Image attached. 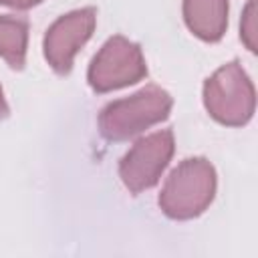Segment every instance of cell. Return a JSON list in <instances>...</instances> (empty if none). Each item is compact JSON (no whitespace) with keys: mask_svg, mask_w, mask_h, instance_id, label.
Returning <instances> with one entry per match:
<instances>
[{"mask_svg":"<svg viewBox=\"0 0 258 258\" xmlns=\"http://www.w3.org/2000/svg\"><path fill=\"white\" fill-rule=\"evenodd\" d=\"M183 20L198 38L216 42L228 26V0H183Z\"/></svg>","mask_w":258,"mask_h":258,"instance_id":"obj_7","label":"cell"},{"mask_svg":"<svg viewBox=\"0 0 258 258\" xmlns=\"http://www.w3.org/2000/svg\"><path fill=\"white\" fill-rule=\"evenodd\" d=\"M97 22V10L93 6L79 8L56 18L44 34V58L58 75H69L73 58L79 48L91 38Z\"/></svg>","mask_w":258,"mask_h":258,"instance_id":"obj_6","label":"cell"},{"mask_svg":"<svg viewBox=\"0 0 258 258\" xmlns=\"http://www.w3.org/2000/svg\"><path fill=\"white\" fill-rule=\"evenodd\" d=\"M28 22L20 16H0V56L16 71L24 69Z\"/></svg>","mask_w":258,"mask_h":258,"instance_id":"obj_8","label":"cell"},{"mask_svg":"<svg viewBox=\"0 0 258 258\" xmlns=\"http://www.w3.org/2000/svg\"><path fill=\"white\" fill-rule=\"evenodd\" d=\"M42 0H0V4L12 6V8H30V6H36Z\"/></svg>","mask_w":258,"mask_h":258,"instance_id":"obj_10","label":"cell"},{"mask_svg":"<svg viewBox=\"0 0 258 258\" xmlns=\"http://www.w3.org/2000/svg\"><path fill=\"white\" fill-rule=\"evenodd\" d=\"M8 117V103L4 99V93H2V87H0V121Z\"/></svg>","mask_w":258,"mask_h":258,"instance_id":"obj_11","label":"cell"},{"mask_svg":"<svg viewBox=\"0 0 258 258\" xmlns=\"http://www.w3.org/2000/svg\"><path fill=\"white\" fill-rule=\"evenodd\" d=\"M145 75L147 64L139 44L121 34H115L93 56L87 71V81L93 91L109 93L113 89L133 85Z\"/></svg>","mask_w":258,"mask_h":258,"instance_id":"obj_4","label":"cell"},{"mask_svg":"<svg viewBox=\"0 0 258 258\" xmlns=\"http://www.w3.org/2000/svg\"><path fill=\"white\" fill-rule=\"evenodd\" d=\"M204 105L222 125L238 127L252 119L256 93L238 60L226 62L204 83Z\"/></svg>","mask_w":258,"mask_h":258,"instance_id":"obj_3","label":"cell"},{"mask_svg":"<svg viewBox=\"0 0 258 258\" xmlns=\"http://www.w3.org/2000/svg\"><path fill=\"white\" fill-rule=\"evenodd\" d=\"M256 36H258V26H256V0H248L242 22H240V38L244 40L246 48L250 52H256Z\"/></svg>","mask_w":258,"mask_h":258,"instance_id":"obj_9","label":"cell"},{"mask_svg":"<svg viewBox=\"0 0 258 258\" xmlns=\"http://www.w3.org/2000/svg\"><path fill=\"white\" fill-rule=\"evenodd\" d=\"M173 131L159 129L137 139L119 161V177L131 194L153 187L173 155Z\"/></svg>","mask_w":258,"mask_h":258,"instance_id":"obj_5","label":"cell"},{"mask_svg":"<svg viewBox=\"0 0 258 258\" xmlns=\"http://www.w3.org/2000/svg\"><path fill=\"white\" fill-rule=\"evenodd\" d=\"M171 105V95L165 89L147 85L131 97L107 103L99 113V131L109 141H125L167 119Z\"/></svg>","mask_w":258,"mask_h":258,"instance_id":"obj_1","label":"cell"},{"mask_svg":"<svg viewBox=\"0 0 258 258\" xmlns=\"http://www.w3.org/2000/svg\"><path fill=\"white\" fill-rule=\"evenodd\" d=\"M216 169L206 157L183 159L165 179L159 208L167 218L189 220L200 216L214 200Z\"/></svg>","mask_w":258,"mask_h":258,"instance_id":"obj_2","label":"cell"}]
</instances>
